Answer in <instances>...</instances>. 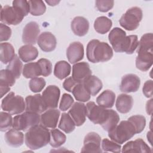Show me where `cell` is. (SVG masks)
Segmentation results:
<instances>
[{
  "label": "cell",
  "mask_w": 153,
  "mask_h": 153,
  "mask_svg": "<svg viewBox=\"0 0 153 153\" xmlns=\"http://www.w3.org/2000/svg\"><path fill=\"white\" fill-rule=\"evenodd\" d=\"M140 79L139 77L133 74L124 75L121 81L120 89L124 93H131L137 91L140 87Z\"/></svg>",
  "instance_id": "4fadbf2b"
},
{
  "label": "cell",
  "mask_w": 153,
  "mask_h": 153,
  "mask_svg": "<svg viewBox=\"0 0 153 153\" xmlns=\"http://www.w3.org/2000/svg\"><path fill=\"white\" fill-rule=\"evenodd\" d=\"M126 36V32L120 27H114L110 31L108 35V39L115 52H123V47Z\"/></svg>",
  "instance_id": "30bf717a"
},
{
  "label": "cell",
  "mask_w": 153,
  "mask_h": 153,
  "mask_svg": "<svg viewBox=\"0 0 153 153\" xmlns=\"http://www.w3.org/2000/svg\"><path fill=\"white\" fill-rule=\"evenodd\" d=\"M23 64L20 57L16 55L14 59L9 63L7 66V69L8 70L16 79H19L21 75Z\"/></svg>",
  "instance_id": "e575fe53"
},
{
  "label": "cell",
  "mask_w": 153,
  "mask_h": 153,
  "mask_svg": "<svg viewBox=\"0 0 153 153\" xmlns=\"http://www.w3.org/2000/svg\"><path fill=\"white\" fill-rule=\"evenodd\" d=\"M29 13L34 16H41L46 11V6L42 1H28Z\"/></svg>",
  "instance_id": "74e56055"
},
{
  "label": "cell",
  "mask_w": 153,
  "mask_h": 153,
  "mask_svg": "<svg viewBox=\"0 0 153 153\" xmlns=\"http://www.w3.org/2000/svg\"><path fill=\"white\" fill-rule=\"evenodd\" d=\"M122 152H151V148L145 143V142L139 138L134 140L127 142L121 150Z\"/></svg>",
  "instance_id": "44dd1931"
},
{
  "label": "cell",
  "mask_w": 153,
  "mask_h": 153,
  "mask_svg": "<svg viewBox=\"0 0 153 153\" xmlns=\"http://www.w3.org/2000/svg\"><path fill=\"white\" fill-rule=\"evenodd\" d=\"M90 75L91 71L88 63L82 62L73 65L72 77L77 83H82Z\"/></svg>",
  "instance_id": "2e32d148"
},
{
  "label": "cell",
  "mask_w": 153,
  "mask_h": 153,
  "mask_svg": "<svg viewBox=\"0 0 153 153\" xmlns=\"http://www.w3.org/2000/svg\"><path fill=\"white\" fill-rule=\"evenodd\" d=\"M16 78L7 69L0 71V84L7 85L9 87L13 86L16 82Z\"/></svg>",
  "instance_id": "7bdbcfd3"
},
{
  "label": "cell",
  "mask_w": 153,
  "mask_h": 153,
  "mask_svg": "<svg viewBox=\"0 0 153 153\" xmlns=\"http://www.w3.org/2000/svg\"><path fill=\"white\" fill-rule=\"evenodd\" d=\"M0 88H1V97L2 98L5 94H6L10 90V87L0 84Z\"/></svg>",
  "instance_id": "f5cc1de1"
},
{
  "label": "cell",
  "mask_w": 153,
  "mask_h": 153,
  "mask_svg": "<svg viewBox=\"0 0 153 153\" xmlns=\"http://www.w3.org/2000/svg\"><path fill=\"white\" fill-rule=\"evenodd\" d=\"M59 128L66 133H70L74 130L75 124L69 114L62 113L59 124Z\"/></svg>",
  "instance_id": "d6a6232c"
},
{
  "label": "cell",
  "mask_w": 153,
  "mask_h": 153,
  "mask_svg": "<svg viewBox=\"0 0 153 153\" xmlns=\"http://www.w3.org/2000/svg\"><path fill=\"white\" fill-rule=\"evenodd\" d=\"M120 117L118 113L113 109H111L109 118H108L106 123L102 126L104 130L109 131L115 127L119 123Z\"/></svg>",
  "instance_id": "f35d334b"
},
{
  "label": "cell",
  "mask_w": 153,
  "mask_h": 153,
  "mask_svg": "<svg viewBox=\"0 0 153 153\" xmlns=\"http://www.w3.org/2000/svg\"><path fill=\"white\" fill-rule=\"evenodd\" d=\"M87 117L90 121L95 124L102 126L109 118L111 109H106L96 105L94 102H89L86 104Z\"/></svg>",
  "instance_id": "52a82bcc"
},
{
  "label": "cell",
  "mask_w": 153,
  "mask_h": 153,
  "mask_svg": "<svg viewBox=\"0 0 153 153\" xmlns=\"http://www.w3.org/2000/svg\"><path fill=\"white\" fill-rule=\"evenodd\" d=\"M22 74L26 78H33L42 75V71L38 62H30L24 65Z\"/></svg>",
  "instance_id": "f546056e"
},
{
  "label": "cell",
  "mask_w": 153,
  "mask_h": 153,
  "mask_svg": "<svg viewBox=\"0 0 153 153\" xmlns=\"http://www.w3.org/2000/svg\"><path fill=\"white\" fill-rule=\"evenodd\" d=\"M5 140L6 143L14 148L20 147L22 146L24 142V135L23 133L20 130L16 129L9 130L4 136Z\"/></svg>",
  "instance_id": "603a6c76"
},
{
  "label": "cell",
  "mask_w": 153,
  "mask_h": 153,
  "mask_svg": "<svg viewBox=\"0 0 153 153\" xmlns=\"http://www.w3.org/2000/svg\"><path fill=\"white\" fill-rule=\"evenodd\" d=\"M66 140V135L59 129L53 128L50 131V144L52 147L58 148L65 143Z\"/></svg>",
  "instance_id": "836d02e7"
},
{
  "label": "cell",
  "mask_w": 153,
  "mask_h": 153,
  "mask_svg": "<svg viewBox=\"0 0 153 153\" xmlns=\"http://www.w3.org/2000/svg\"><path fill=\"white\" fill-rule=\"evenodd\" d=\"M20 59L24 62H29L35 60L38 56L37 48L32 45H24L18 51Z\"/></svg>",
  "instance_id": "d4e9b609"
},
{
  "label": "cell",
  "mask_w": 153,
  "mask_h": 153,
  "mask_svg": "<svg viewBox=\"0 0 153 153\" xmlns=\"http://www.w3.org/2000/svg\"><path fill=\"white\" fill-rule=\"evenodd\" d=\"M46 82L43 78L35 77L30 79L29 83L30 90L33 93H38L42 90L45 86Z\"/></svg>",
  "instance_id": "ee69618b"
},
{
  "label": "cell",
  "mask_w": 153,
  "mask_h": 153,
  "mask_svg": "<svg viewBox=\"0 0 153 153\" xmlns=\"http://www.w3.org/2000/svg\"><path fill=\"white\" fill-rule=\"evenodd\" d=\"M82 84L91 96H96L102 88L103 84L101 80L94 75H90Z\"/></svg>",
  "instance_id": "484cf974"
},
{
  "label": "cell",
  "mask_w": 153,
  "mask_h": 153,
  "mask_svg": "<svg viewBox=\"0 0 153 153\" xmlns=\"http://www.w3.org/2000/svg\"><path fill=\"white\" fill-rule=\"evenodd\" d=\"M26 111L36 114H41L45 112L47 108L40 94L29 95L25 99Z\"/></svg>",
  "instance_id": "8fae6325"
},
{
  "label": "cell",
  "mask_w": 153,
  "mask_h": 153,
  "mask_svg": "<svg viewBox=\"0 0 153 153\" xmlns=\"http://www.w3.org/2000/svg\"><path fill=\"white\" fill-rule=\"evenodd\" d=\"M72 93L75 99L81 102H85L90 100V94L82 83H78L73 88Z\"/></svg>",
  "instance_id": "1f68e13d"
},
{
  "label": "cell",
  "mask_w": 153,
  "mask_h": 153,
  "mask_svg": "<svg viewBox=\"0 0 153 153\" xmlns=\"http://www.w3.org/2000/svg\"><path fill=\"white\" fill-rule=\"evenodd\" d=\"M115 94L110 90L103 91L97 98L96 102L97 105L105 108H112L115 103Z\"/></svg>",
  "instance_id": "4316f807"
},
{
  "label": "cell",
  "mask_w": 153,
  "mask_h": 153,
  "mask_svg": "<svg viewBox=\"0 0 153 153\" xmlns=\"http://www.w3.org/2000/svg\"><path fill=\"white\" fill-rule=\"evenodd\" d=\"M68 114L74 120L75 126H81L86 120V106L82 102H75L71 107Z\"/></svg>",
  "instance_id": "9a60e30c"
},
{
  "label": "cell",
  "mask_w": 153,
  "mask_h": 153,
  "mask_svg": "<svg viewBox=\"0 0 153 153\" xmlns=\"http://www.w3.org/2000/svg\"><path fill=\"white\" fill-rule=\"evenodd\" d=\"M84 50L83 45L78 41L72 42L66 50V56L71 63H76L84 57Z\"/></svg>",
  "instance_id": "ac0fdd59"
},
{
  "label": "cell",
  "mask_w": 153,
  "mask_h": 153,
  "mask_svg": "<svg viewBox=\"0 0 153 153\" xmlns=\"http://www.w3.org/2000/svg\"><path fill=\"white\" fill-rule=\"evenodd\" d=\"M136 66L140 71L145 72L151 67L153 62V51L137 50Z\"/></svg>",
  "instance_id": "d6986e66"
},
{
  "label": "cell",
  "mask_w": 153,
  "mask_h": 153,
  "mask_svg": "<svg viewBox=\"0 0 153 153\" xmlns=\"http://www.w3.org/2000/svg\"><path fill=\"white\" fill-rule=\"evenodd\" d=\"M45 2L47 3L50 6H55L60 2V1L48 0V1H45Z\"/></svg>",
  "instance_id": "11a10c76"
},
{
  "label": "cell",
  "mask_w": 153,
  "mask_h": 153,
  "mask_svg": "<svg viewBox=\"0 0 153 153\" xmlns=\"http://www.w3.org/2000/svg\"><path fill=\"white\" fill-rule=\"evenodd\" d=\"M41 117L38 114L26 111L13 118V128L26 131L32 127L39 124Z\"/></svg>",
  "instance_id": "8992f818"
},
{
  "label": "cell",
  "mask_w": 153,
  "mask_h": 153,
  "mask_svg": "<svg viewBox=\"0 0 153 153\" xmlns=\"http://www.w3.org/2000/svg\"><path fill=\"white\" fill-rule=\"evenodd\" d=\"M0 49L1 61L4 64L10 63L16 56L13 46L8 42H1Z\"/></svg>",
  "instance_id": "83f0119b"
},
{
  "label": "cell",
  "mask_w": 153,
  "mask_h": 153,
  "mask_svg": "<svg viewBox=\"0 0 153 153\" xmlns=\"http://www.w3.org/2000/svg\"><path fill=\"white\" fill-rule=\"evenodd\" d=\"M37 44L43 51L51 52L56 48L57 41L53 33L50 32H44L39 35Z\"/></svg>",
  "instance_id": "e0dca14e"
},
{
  "label": "cell",
  "mask_w": 153,
  "mask_h": 153,
  "mask_svg": "<svg viewBox=\"0 0 153 153\" xmlns=\"http://www.w3.org/2000/svg\"><path fill=\"white\" fill-rule=\"evenodd\" d=\"M74 102V99L69 94L64 93L62 95L59 105V109L62 111L68 110L73 105Z\"/></svg>",
  "instance_id": "f6af8a7d"
},
{
  "label": "cell",
  "mask_w": 153,
  "mask_h": 153,
  "mask_svg": "<svg viewBox=\"0 0 153 153\" xmlns=\"http://www.w3.org/2000/svg\"><path fill=\"white\" fill-rule=\"evenodd\" d=\"M134 126L136 133H141L145 128L146 126V118L144 116L141 115H136L131 116L128 118Z\"/></svg>",
  "instance_id": "ab89813d"
},
{
  "label": "cell",
  "mask_w": 153,
  "mask_h": 153,
  "mask_svg": "<svg viewBox=\"0 0 153 153\" xmlns=\"http://www.w3.org/2000/svg\"><path fill=\"white\" fill-rule=\"evenodd\" d=\"M38 63H39L41 69L42 76H48L51 74L52 64L49 60L44 58L40 59L38 60Z\"/></svg>",
  "instance_id": "bcb514c9"
},
{
  "label": "cell",
  "mask_w": 153,
  "mask_h": 153,
  "mask_svg": "<svg viewBox=\"0 0 153 153\" xmlns=\"http://www.w3.org/2000/svg\"><path fill=\"white\" fill-rule=\"evenodd\" d=\"M39 32V26L36 22H30L27 23L23 30V42L29 45L35 44L37 41Z\"/></svg>",
  "instance_id": "5bb4252c"
},
{
  "label": "cell",
  "mask_w": 153,
  "mask_h": 153,
  "mask_svg": "<svg viewBox=\"0 0 153 153\" xmlns=\"http://www.w3.org/2000/svg\"><path fill=\"white\" fill-rule=\"evenodd\" d=\"M13 6L18 8L25 16L29 13V5L26 0H14L13 1Z\"/></svg>",
  "instance_id": "c3c4849f"
},
{
  "label": "cell",
  "mask_w": 153,
  "mask_h": 153,
  "mask_svg": "<svg viewBox=\"0 0 153 153\" xmlns=\"http://www.w3.org/2000/svg\"><path fill=\"white\" fill-rule=\"evenodd\" d=\"M102 149L105 152H121V146L112 140L105 138L102 141Z\"/></svg>",
  "instance_id": "60d3db41"
},
{
  "label": "cell",
  "mask_w": 153,
  "mask_h": 153,
  "mask_svg": "<svg viewBox=\"0 0 153 153\" xmlns=\"http://www.w3.org/2000/svg\"><path fill=\"white\" fill-rule=\"evenodd\" d=\"M139 41L137 36L131 35L126 36V41L123 47V52L128 54H131L137 48Z\"/></svg>",
  "instance_id": "8d00e7d4"
},
{
  "label": "cell",
  "mask_w": 153,
  "mask_h": 153,
  "mask_svg": "<svg viewBox=\"0 0 153 153\" xmlns=\"http://www.w3.org/2000/svg\"><path fill=\"white\" fill-rule=\"evenodd\" d=\"M60 96L59 88L54 85H50L43 91L42 97L47 109H55L57 107Z\"/></svg>",
  "instance_id": "9c48e42d"
},
{
  "label": "cell",
  "mask_w": 153,
  "mask_h": 153,
  "mask_svg": "<svg viewBox=\"0 0 153 153\" xmlns=\"http://www.w3.org/2000/svg\"><path fill=\"white\" fill-rule=\"evenodd\" d=\"M147 138H148V140L149 141L150 143L152 145V132L151 131H148L147 133Z\"/></svg>",
  "instance_id": "9f6ffc18"
},
{
  "label": "cell",
  "mask_w": 153,
  "mask_h": 153,
  "mask_svg": "<svg viewBox=\"0 0 153 153\" xmlns=\"http://www.w3.org/2000/svg\"><path fill=\"white\" fill-rule=\"evenodd\" d=\"M50 131L42 124L30 128L25 135L26 145L32 150H36L50 143Z\"/></svg>",
  "instance_id": "6da1fadb"
},
{
  "label": "cell",
  "mask_w": 153,
  "mask_h": 153,
  "mask_svg": "<svg viewBox=\"0 0 153 153\" xmlns=\"http://www.w3.org/2000/svg\"><path fill=\"white\" fill-rule=\"evenodd\" d=\"M142 10L137 7H133L128 9L122 15L119 22L124 29L132 31L136 29L142 19Z\"/></svg>",
  "instance_id": "5b68a950"
},
{
  "label": "cell",
  "mask_w": 153,
  "mask_h": 153,
  "mask_svg": "<svg viewBox=\"0 0 153 153\" xmlns=\"http://www.w3.org/2000/svg\"><path fill=\"white\" fill-rule=\"evenodd\" d=\"M112 26V20L105 16L97 17L94 22V28L95 30L100 34H105L108 32Z\"/></svg>",
  "instance_id": "4dcf8cb0"
},
{
  "label": "cell",
  "mask_w": 153,
  "mask_h": 153,
  "mask_svg": "<svg viewBox=\"0 0 153 153\" xmlns=\"http://www.w3.org/2000/svg\"><path fill=\"white\" fill-rule=\"evenodd\" d=\"M114 1H102L97 0L95 2L96 7L98 11L103 13L107 12L114 7Z\"/></svg>",
  "instance_id": "7dc6e473"
},
{
  "label": "cell",
  "mask_w": 153,
  "mask_h": 153,
  "mask_svg": "<svg viewBox=\"0 0 153 153\" xmlns=\"http://www.w3.org/2000/svg\"><path fill=\"white\" fill-rule=\"evenodd\" d=\"M11 29L6 25L1 23L0 24V41H5L9 39L11 36Z\"/></svg>",
  "instance_id": "681fc988"
},
{
  "label": "cell",
  "mask_w": 153,
  "mask_h": 153,
  "mask_svg": "<svg viewBox=\"0 0 153 153\" xmlns=\"http://www.w3.org/2000/svg\"><path fill=\"white\" fill-rule=\"evenodd\" d=\"M78 83L73 79L72 76L67 78L63 83V88L69 92H72L74 87Z\"/></svg>",
  "instance_id": "816d5d0a"
},
{
  "label": "cell",
  "mask_w": 153,
  "mask_h": 153,
  "mask_svg": "<svg viewBox=\"0 0 153 153\" xmlns=\"http://www.w3.org/2000/svg\"><path fill=\"white\" fill-rule=\"evenodd\" d=\"M152 100L153 99L151 98L149 100H148L146 105V111L148 115H151L152 112Z\"/></svg>",
  "instance_id": "db71d44e"
},
{
  "label": "cell",
  "mask_w": 153,
  "mask_h": 153,
  "mask_svg": "<svg viewBox=\"0 0 153 153\" xmlns=\"http://www.w3.org/2000/svg\"><path fill=\"white\" fill-rule=\"evenodd\" d=\"M86 54L90 62H105L111 59L113 51L108 43L100 42L98 39H92L87 45Z\"/></svg>",
  "instance_id": "7a4b0ae2"
},
{
  "label": "cell",
  "mask_w": 153,
  "mask_h": 153,
  "mask_svg": "<svg viewBox=\"0 0 153 153\" xmlns=\"http://www.w3.org/2000/svg\"><path fill=\"white\" fill-rule=\"evenodd\" d=\"M25 16L16 7L5 5L1 8V21L5 25H17L23 19Z\"/></svg>",
  "instance_id": "ba28073f"
},
{
  "label": "cell",
  "mask_w": 153,
  "mask_h": 153,
  "mask_svg": "<svg viewBox=\"0 0 153 153\" xmlns=\"http://www.w3.org/2000/svg\"><path fill=\"white\" fill-rule=\"evenodd\" d=\"M133 97L126 94H120L117 99L115 106L117 110L121 114H126L130 111L133 107Z\"/></svg>",
  "instance_id": "cb8c5ba5"
},
{
  "label": "cell",
  "mask_w": 153,
  "mask_h": 153,
  "mask_svg": "<svg viewBox=\"0 0 153 153\" xmlns=\"http://www.w3.org/2000/svg\"><path fill=\"white\" fill-rule=\"evenodd\" d=\"M142 91L146 97L151 98L152 97L153 86L152 81L151 79L148 80L144 83V85L142 88Z\"/></svg>",
  "instance_id": "f907efd6"
},
{
  "label": "cell",
  "mask_w": 153,
  "mask_h": 153,
  "mask_svg": "<svg viewBox=\"0 0 153 153\" xmlns=\"http://www.w3.org/2000/svg\"><path fill=\"white\" fill-rule=\"evenodd\" d=\"M1 123L0 130L1 131H5L8 130L11 127H13V118L11 114L7 113L5 112H1Z\"/></svg>",
  "instance_id": "b9f144b4"
},
{
  "label": "cell",
  "mask_w": 153,
  "mask_h": 153,
  "mask_svg": "<svg viewBox=\"0 0 153 153\" xmlns=\"http://www.w3.org/2000/svg\"><path fill=\"white\" fill-rule=\"evenodd\" d=\"M71 27L75 35L83 36L85 35L88 31L89 22L85 18L81 16H77L72 20Z\"/></svg>",
  "instance_id": "7402d4cb"
},
{
  "label": "cell",
  "mask_w": 153,
  "mask_h": 153,
  "mask_svg": "<svg viewBox=\"0 0 153 153\" xmlns=\"http://www.w3.org/2000/svg\"><path fill=\"white\" fill-rule=\"evenodd\" d=\"M71 66L70 64L65 60L57 62L54 69V76L59 79H63L69 75L71 74Z\"/></svg>",
  "instance_id": "f1b7e54d"
},
{
  "label": "cell",
  "mask_w": 153,
  "mask_h": 153,
  "mask_svg": "<svg viewBox=\"0 0 153 153\" xmlns=\"http://www.w3.org/2000/svg\"><path fill=\"white\" fill-rule=\"evenodd\" d=\"M60 115V112L57 109H49L41 115L40 122L42 126L48 128H55Z\"/></svg>",
  "instance_id": "ffe728a7"
},
{
  "label": "cell",
  "mask_w": 153,
  "mask_h": 153,
  "mask_svg": "<svg viewBox=\"0 0 153 153\" xmlns=\"http://www.w3.org/2000/svg\"><path fill=\"white\" fill-rule=\"evenodd\" d=\"M101 137L95 132L88 133L84 137L81 152H102L100 148Z\"/></svg>",
  "instance_id": "7c38bea8"
},
{
  "label": "cell",
  "mask_w": 153,
  "mask_h": 153,
  "mask_svg": "<svg viewBox=\"0 0 153 153\" xmlns=\"http://www.w3.org/2000/svg\"><path fill=\"white\" fill-rule=\"evenodd\" d=\"M136 134L134 126L128 120L121 121L108 131V136L111 140L120 145L132 138Z\"/></svg>",
  "instance_id": "3957f363"
},
{
  "label": "cell",
  "mask_w": 153,
  "mask_h": 153,
  "mask_svg": "<svg viewBox=\"0 0 153 153\" xmlns=\"http://www.w3.org/2000/svg\"><path fill=\"white\" fill-rule=\"evenodd\" d=\"M1 108L11 115L20 114L25 110L26 103L21 96L10 92L2 100Z\"/></svg>",
  "instance_id": "277c9868"
},
{
  "label": "cell",
  "mask_w": 153,
  "mask_h": 153,
  "mask_svg": "<svg viewBox=\"0 0 153 153\" xmlns=\"http://www.w3.org/2000/svg\"><path fill=\"white\" fill-rule=\"evenodd\" d=\"M137 50L153 51V36L152 33L143 35L139 41Z\"/></svg>",
  "instance_id": "d590c367"
}]
</instances>
